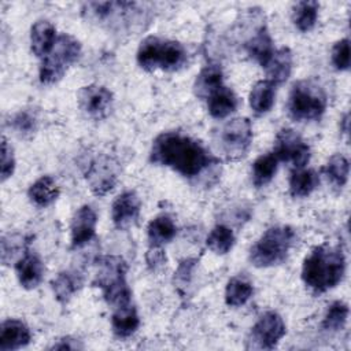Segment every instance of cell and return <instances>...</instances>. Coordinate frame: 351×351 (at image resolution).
<instances>
[{
  "label": "cell",
  "mask_w": 351,
  "mask_h": 351,
  "mask_svg": "<svg viewBox=\"0 0 351 351\" xmlns=\"http://www.w3.org/2000/svg\"><path fill=\"white\" fill-rule=\"evenodd\" d=\"M136 58L138 66L147 71H178L188 62L186 49L181 43L158 36L145 37L138 45Z\"/></svg>",
  "instance_id": "cell-3"
},
{
  "label": "cell",
  "mask_w": 351,
  "mask_h": 351,
  "mask_svg": "<svg viewBox=\"0 0 351 351\" xmlns=\"http://www.w3.org/2000/svg\"><path fill=\"white\" fill-rule=\"evenodd\" d=\"M0 165H1L0 166L1 181L4 182L7 178H10L14 174V170H15L14 151L4 137L1 138V162H0Z\"/></svg>",
  "instance_id": "cell-35"
},
{
  "label": "cell",
  "mask_w": 351,
  "mask_h": 351,
  "mask_svg": "<svg viewBox=\"0 0 351 351\" xmlns=\"http://www.w3.org/2000/svg\"><path fill=\"white\" fill-rule=\"evenodd\" d=\"M97 271L93 285L101 289L103 298L115 307L130 303V288L126 282V262L117 255L100 256L96 261Z\"/></svg>",
  "instance_id": "cell-4"
},
{
  "label": "cell",
  "mask_w": 351,
  "mask_h": 351,
  "mask_svg": "<svg viewBox=\"0 0 351 351\" xmlns=\"http://www.w3.org/2000/svg\"><path fill=\"white\" fill-rule=\"evenodd\" d=\"M237 106H239V99L236 93L225 85L207 99L208 112L213 118H217V119L226 118L228 115L236 111Z\"/></svg>",
  "instance_id": "cell-22"
},
{
  "label": "cell",
  "mask_w": 351,
  "mask_h": 351,
  "mask_svg": "<svg viewBox=\"0 0 351 351\" xmlns=\"http://www.w3.org/2000/svg\"><path fill=\"white\" fill-rule=\"evenodd\" d=\"M254 288L250 281L243 277H232L225 288V303L230 307H239L248 302Z\"/></svg>",
  "instance_id": "cell-29"
},
{
  "label": "cell",
  "mask_w": 351,
  "mask_h": 351,
  "mask_svg": "<svg viewBox=\"0 0 351 351\" xmlns=\"http://www.w3.org/2000/svg\"><path fill=\"white\" fill-rule=\"evenodd\" d=\"M140 325L137 310L130 303L117 307L111 317V328L115 336L125 339L132 336Z\"/></svg>",
  "instance_id": "cell-21"
},
{
  "label": "cell",
  "mask_w": 351,
  "mask_h": 351,
  "mask_svg": "<svg viewBox=\"0 0 351 351\" xmlns=\"http://www.w3.org/2000/svg\"><path fill=\"white\" fill-rule=\"evenodd\" d=\"M292 64H293V55L288 47L276 49L271 59L265 67L269 77L267 80L271 81L274 85L285 82L291 75Z\"/></svg>",
  "instance_id": "cell-20"
},
{
  "label": "cell",
  "mask_w": 351,
  "mask_h": 351,
  "mask_svg": "<svg viewBox=\"0 0 351 351\" xmlns=\"http://www.w3.org/2000/svg\"><path fill=\"white\" fill-rule=\"evenodd\" d=\"M347 318H348V306L341 300H336L328 307L322 319V328L330 332L340 330L346 325Z\"/></svg>",
  "instance_id": "cell-33"
},
{
  "label": "cell",
  "mask_w": 351,
  "mask_h": 351,
  "mask_svg": "<svg viewBox=\"0 0 351 351\" xmlns=\"http://www.w3.org/2000/svg\"><path fill=\"white\" fill-rule=\"evenodd\" d=\"M166 261V256L163 254L162 247H151L148 254H147V262L151 267H158L160 265H163Z\"/></svg>",
  "instance_id": "cell-38"
},
{
  "label": "cell",
  "mask_w": 351,
  "mask_h": 351,
  "mask_svg": "<svg viewBox=\"0 0 351 351\" xmlns=\"http://www.w3.org/2000/svg\"><path fill=\"white\" fill-rule=\"evenodd\" d=\"M346 271V258L341 248L321 244L315 247L303 261L302 280L317 293L335 288Z\"/></svg>",
  "instance_id": "cell-2"
},
{
  "label": "cell",
  "mask_w": 351,
  "mask_h": 351,
  "mask_svg": "<svg viewBox=\"0 0 351 351\" xmlns=\"http://www.w3.org/2000/svg\"><path fill=\"white\" fill-rule=\"evenodd\" d=\"M81 277L73 271H60L51 282L55 298L62 304L67 303L73 298V295L81 288Z\"/></svg>",
  "instance_id": "cell-27"
},
{
  "label": "cell",
  "mask_w": 351,
  "mask_h": 351,
  "mask_svg": "<svg viewBox=\"0 0 351 351\" xmlns=\"http://www.w3.org/2000/svg\"><path fill=\"white\" fill-rule=\"evenodd\" d=\"M196 265V259H185L182 261L180 265H178V269L177 271L174 273V278L178 284L181 285H185L186 282H189L191 280V274L193 271V267Z\"/></svg>",
  "instance_id": "cell-37"
},
{
  "label": "cell",
  "mask_w": 351,
  "mask_h": 351,
  "mask_svg": "<svg viewBox=\"0 0 351 351\" xmlns=\"http://www.w3.org/2000/svg\"><path fill=\"white\" fill-rule=\"evenodd\" d=\"M51 348L52 350H78V348H82V344H80L78 340L67 336V337L59 339Z\"/></svg>",
  "instance_id": "cell-39"
},
{
  "label": "cell",
  "mask_w": 351,
  "mask_h": 351,
  "mask_svg": "<svg viewBox=\"0 0 351 351\" xmlns=\"http://www.w3.org/2000/svg\"><path fill=\"white\" fill-rule=\"evenodd\" d=\"M326 108V95L313 80H300L291 88L288 97V112L298 122L315 121Z\"/></svg>",
  "instance_id": "cell-6"
},
{
  "label": "cell",
  "mask_w": 351,
  "mask_h": 351,
  "mask_svg": "<svg viewBox=\"0 0 351 351\" xmlns=\"http://www.w3.org/2000/svg\"><path fill=\"white\" fill-rule=\"evenodd\" d=\"M223 86V73L218 64H207L196 75L193 92L199 99L207 100L214 92Z\"/></svg>",
  "instance_id": "cell-18"
},
{
  "label": "cell",
  "mask_w": 351,
  "mask_h": 351,
  "mask_svg": "<svg viewBox=\"0 0 351 351\" xmlns=\"http://www.w3.org/2000/svg\"><path fill=\"white\" fill-rule=\"evenodd\" d=\"M247 53L262 67H266L274 53L273 38L265 26L259 27L256 33L245 43Z\"/></svg>",
  "instance_id": "cell-19"
},
{
  "label": "cell",
  "mask_w": 351,
  "mask_h": 351,
  "mask_svg": "<svg viewBox=\"0 0 351 351\" xmlns=\"http://www.w3.org/2000/svg\"><path fill=\"white\" fill-rule=\"evenodd\" d=\"M85 180L96 196H104L117 184L119 176L118 162L108 155H97L85 167Z\"/></svg>",
  "instance_id": "cell-10"
},
{
  "label": "cell",
  "mask_w": 351,
  "mask_h": 351,
  "mask_svg": "<svg viewBox=\"0 0 351 351\" xmlns=\"http://www.w3.org/2000/svg\"><path fill=\"white\" fill-rule=\"evenodd\" d=\"M295 241L291 226L269 228L251 247L250 262L255 267H271L282 263Z\"/></svg>",
  "instance_id": "cell-5"
},
{
  "label": "cell",
  "mask_w": 351,
  "mask_h": 351,
  "mask_svg": "<svg viewBox=\"0 0 351 351\" xmlns=\"http://www.w3.org/2000/svg\"><path fill=\"white\" fill-rule=\"evenodd\" d=\"M319 4L317 1H299L292 8V21L300 32H308L315 26Z\"/></svg>",
  "instance_id": "cell-30"
},
{
  "label": "cell",
  "mask_w": 351,
  "mask_h": 351,
  "mask_svg": "<svg viewBox=\"0 0 351 351\" xmlns=\"http://www.w3.org/2000/svg\"><path fill=\"white\" fill-rule=\"evenodd\" d=\"M15 273L25 289H34L43 281L44 265L38 255L26 250L15 263Z\"/></svg>",
  "instance_id": "cell-15"
},
{
  "label": "cell",
  "mask_w": 351,
  "mask_h": 351,
  "mask_svg": "<svg viewBox=\"0 0 351 351\" xmlns=\"http://www.w3.org/2000/svg\"><path fill=\"white\" fill-rule=\"evenodd\" d=\"M59 188L51 176H43L36 180L29 191L27 196L30 202L37 207H48L59 197Z\"/></svg>",
  "instance_id": "cell-23"
},
{
  "label": "cell",
  "mask_w": 351,
  "mask_h": 351,
  "mask_svg": "<svg viewBox=\"0 0 351 351\" xmlns=\"http://www.w3.org/2000/svg\"><path fill=\"white\" fill-rule=\"evenodd\" d=\"M332 63L335 69L344 71L350 69V41L343 38L337 41L332 48Z\"/></svg>",
  "instance_id": "cell-34"
},
{
  "label": "cell",
  "mask_w": 351,
  "mask_h": 351,
  "mask_svg": "<svg viewBox=\"0 0 351 351\" xmlns=\"http://www.w3.org/2000/svg\"><path fill=\"white\" fill-rule=\"evenodd\" d=\"M276 85L269 80L258 81L250 92V106L256 115L269 112L274 104Z\"/></svg>",
  "instance_id": "cell-24"
},
{
  "label": "cell",
  "mask_w": 351,
  "mask_h": 351,
  "mask_svg": "<svg viewBox=\"0 0 351 351\" xmlns=\"http://www.w3.org/2000/svg\"><path fill=\"white\" fill-rule=\"evenodd\" d=\"M234 234L233 230L225 225H217L211 229L206 239V244L208 250H211L217 255L228 254L234 245Z\"/></svg>",
  "instance_id": "cell-31"
},
{
  "label": "cell",
  "mask_w": 351,
  "mask_h": 351,
  "mask_svg": "<svg viewBox=\"0 0 351 351\" xmlns=\"http://www.w3.org/2000/svg\"><path fill=\"white\" fill-rule=\"evenodd\" d=\"M12 126L22 134H32L36 129V121L34 117H32L29 112H19L14 117Z\"/></svg>",
  "instance_id": "cell-36"
},
{
  "label": "cell",
  "mask_w": 351,
  "mask_h": 351,
  "mask_svg": "<svg viewBox=\"0 0 351 351\" xmlns=\"http://www.w3.org/2000/svg\"><path fill=\"white\" fill-rule=\"evenodd\" d=\"M177 233L176 223L169 215L155 217L147 226V236L151 247H162L163 244L171 241Z\"/></svg>",
  "instance_id": "cell-25"
},
{
  "label": "cell",
  "mask_w": 351,
  "mask_h": 351,
  "mask_svg": "<svg viewBox=\"0 0 351 351\" xmlns=\"http://www.w3.org/2000/svg\"><path fill=\"white\" fill-rule=\"evenodd\" d=\"M273 154L278 160L292 163L295 169H303L310 160V147L292 129H281L277 133Z\"/></svg>",
  "instance_id": "cell-11"
},
{
  "label": "cell",
  "mask_w": 351,
  "mask_h": 351,
  "mask_svg": "<svg viewBox=\"0 0 351 351\" xmlns=\"http://www.w3.org/2000/svg\"><path fill=\"white\" fill-rule=\"evenodd\" d=\"M55 26L49 21H37L30 29V48L37 58L47 56L56 41Z\"/></svg>",
  "instance_id": "cell-17"
},
{
  "label": "cell",
  "mask_w": 351,
  "mask_h": 351,
  "mask_svg": "<svg viewBox=\"0 0 351 351\" xmlns=\"http://www.w3.org/2000/svg\"><path fill=\"white\" fill-rule=\"evenodd\" d=\"M141 202L133 191L121 193L112 203L111 218L118 229H128L134 225L140 217Z\"/></svg>",
  "instance_id": "cell-13"
},
{
  "label": "cell",
  "mask_w": 351,
  "mask_h": 351,
  "mask_svg": "<svg viewBox=\"0 0 351 351\" xmlns=\"http://www.w3.org/2000/svg\"><path fill=\"white\" fill-rule=\"evenodd\" d=\"M252 143V125L248 118L228 121L218 133L219 151L228 160H239L247 155Z\"/></svg>",
  "instance_id": "cell-8"
},
{
  "label": "cell",
  "mask_w": 351,
  "mask_h": 351,
  "mask_svg": "<svg viewBox=\"0 0 351 351\" xmlns=\"http://www.w3.org/2000/svg\"><path fill=\"white\" fill-rule=\"evenodd\" d=\"M277 166L278 159L273 152L258 156L252 165V184L256 188H262L269 184L277 171Z\"/></svg>",
  "instance_id": "cell-28"
},
{
  "label": "cell",
  "mask_w": 351,
  "mask_h": 351,
  "mask_svg": "<svg viewBox=\"0 0 351 351\" xmlns=\"http://www.w3.org/2000/svg\"><path fill=\"white\" fill-rule=\"evenodd\" d=\"M350 163L348 159L341 154H335L329 158L326 166L324 167L325 176L330 180V182L339 188L344 186L348 180Z\"/></svg>",
  "instance_id": "cell-32"
},
{
  "label": "cell",
  "mask_w": 351,
  "mask_h": 351,
  "mask_svg": "<svg viewBox=\"0 0 351 351\" xmlns=\"http://www.w3.org/2000/svg\"><path fill=\"white\" fill-rule=\"evenodd\" d=\"M97 217L95 210L85 204L81 206L71 218V247L78 248L89 243L95 237Z\"/></svg>",
  "instance_id": "cell-14"
},
{
  "label": "cell",
  "mask_w": 351,
  "mask_h": 351,
  "mask_svg": "<svg viewBox=\"0 0 351 351\" xmlns=\"http://www.w3.org/2000/svg\"><path fill=\"white\" fill-rule=\"evenodd\" d=\"M285 335V324L276 311L263 313L251 328L247 348L273 350Z\"/></svg>",
  "instance_id": "cell-9"
},
{
  "label": "cell",
  "mask_w": 351,
  "mask_h": 351,
  "mask_svg": "<svg viewBox=\"0 0 351 351\" xmlns=\"http://www.w3.org/2000/svg\"><path fill=\"white\" fill-rule=\"evenodd\" d=\"M319 178L311 169H295L289 177V193L293 197L308 196L318 185Z\"/></svg>",
  "instance_id": "cell-26"
},
{
  "label": "cell",
  "mask_w": 351,
  "mask_h": 351,
  "mask_svg": "<svg viewBox=\"0 0 351 351\" xmlns=\"http://www.w3.org/2000/svg\"><path fill=\"white\" fill-rule=\"evenodd\" d=\"M32 340L30 329L25 322L19 319H5L1 324L0 329V350L1 351H14L27 346Z\"/></svg>",
  "instance_id": "cell-16"
},
{
  "label": "cell",
  "mask_w": 351,
  "mask_h": 351,
  "mask_svg": "<svg viewBox=\"0 0 351 351\" xmlns=\"http://www.w3.org/2000/svg\"><path fill=\"white\" fill-rule=\"evenodd\" d=\"M81 55V44L80 41L63 33L58 36L51 52L43 58L40 66V82L49 85L55 84L66 74V71L78 60Z\"/></svg>",
  "instance_id": "cell-7"
},
{
  "label": "cell",
  "mask_w": 351,
  "mask_h": 351,
  "mask_svg": "<svg viewBox=\"0 0 351 351\" xmlns=\"http://www.w3.org/2000/svg\"><path fill=\"white\" fill-rule=\"evenodd\" d=\"M80 110L89 118L103 119L112 108V93L103 85L89 84L82 86L77 93Z\"/></svg>",
  "instance_id": "cell-12"
},
{
  "label": "cell",
  "mask_w": 351,
  "mask_h": 351,
  "mask_svg": "<svg viewBox=\"0 0 351 351\" xmlns=\"http://www.w3.org/2000/svg\"><path fill=\"white\" fill-rule=\"evenodd\" d=\"M149 159L188 178L200 176L217 163V159L199 141L181 132H163L156 136Z\"/></svg>",
  "instance_id": "cell-1"
}]
</instances>
